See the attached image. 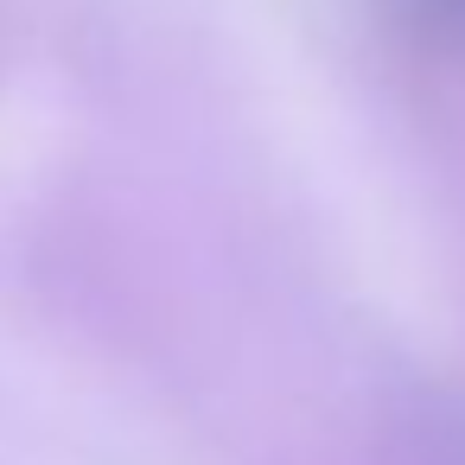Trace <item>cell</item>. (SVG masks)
Returning a JSON list of instances; mask_svg holds the SVG:
<instances>
[{"label": "cell", "mask_w": 465, "mask_h": 465, "mask_svg": "<svg viewBox=\"0 0 465 465\" xmlns=\"http://www.w3.org/2000/svg\"><path fill=\"white\" fill-rule=\"evenodd\" d=\"M395 20L433 45H465V0H389Z\"/></svg>", "instance_id": "6da1fadb"}]
</instances>
